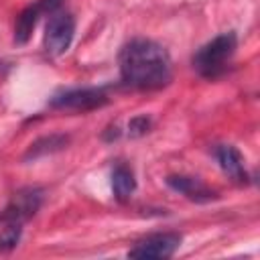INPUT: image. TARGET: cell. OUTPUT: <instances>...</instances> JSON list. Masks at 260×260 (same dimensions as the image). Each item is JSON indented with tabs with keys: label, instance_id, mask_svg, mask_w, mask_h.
<instances>
[{
	"label": "cell",
	"instance_id": "obj_1",
	"mask_svg": "<svg viewBox=\"0 0 260 260\" xmlns=\"http://www.w3.org/2000/svg\"><path fill=\"white\" fill-rule=\"evenodd\" d=\"M118 65L122 81L136 89H160L173 79L167 49L150 39L128 41L120 49Z\"/></svg>",
	"mask_w": 260,
	"mask_h": 260
},
{
	"label": "cell",
	"instance_id": "obj_2",
	"mask_svg": "<svg viewBox=\"0 0 260 260\" xmlns=\"http://www.w3.org/2000/svg\"><path fill=\"white\" fill-rule=\"evenodd\" d=\"M236 49H238L236 32L234 30L221 32L209 43H205L193 55V69L205 79H215L228 69V65L236 55Z\"/></svg>",
	"mask_w": 260,
	"mask_h": 260
},
{
	"label": "cell",
	"instance_id": "obj_3",
	"mask_svg": "<svg viewBox=\"0 0 260 260\" xmlns=\"http://www.w3.org/2000/svg\"><path fill=\"white\" fill-rule=\"evenodd\" d=\"M75 35V18L69 12H61V10H53L47 26H45V49L51 55H61L71 47Z\"/></svg>",
	"mask_w": 260,
	"mask_h": 260
},
{
	"label": "cell",
	"instance_id": "obj_4",
	"mask_svg": "<svg viewBox=\"0 0 260 260\" xmlns=\"http://www.w3.org/2000/svg\"><path fill=\"white\" fill-rule=\"evenodd\" d=\"M108 104V95L104 89L98 87H77V89H65L51 98L49 106L57 110H95Z\"/></svg>",
	"mask_w": 260,
	"mask_h": 260
},
{
	"label": "cell",
	"instance_id": "obj_5",
	"mask_svg": "<svg viewBox=\"0 0 260 260\" xmlns=\"http://www.w3.org/2000/svg\"><path fill=\"white\" fill-rule=\"evenodd\" d=\"M181 246V234L162 232L146 236L144 240L136 242V246L128 252L130 258H171Z\"/></svg>",
	"mask_w": 260,
	"mask_h": 260
},
{
	"label": "cell",
	"instance_id": "obj_6",
	"mask_svg": "<svg viewBox=\"0 0 260 260\" xmlns=\"http://www.w3.org/2000/svg\"><path fill=\"white\" fill-rule=\"evenodd\" d=\"M43 201V191L37 187H28V189H20L18 193H14L12 201L8 203V207L2 213L4 221H18L22 223L24 219L32 217L37 213V209L41 207Z\"/></svg>",
	"mask_w": 260,
	"mask_h": 260
},
{
	"label": "cell",
	"instance_id": "obj_7",
	"mask_svg": "<svg viewBox=\"0 0 260 260\" xmlns=\"http://www.w3.org/2000/svg\"><path fill=\"white\" fill-rule=\"evenodd\" d=\"M57 6H59V0H39V2L30 4V6H26L18 14V18H16V24H14V41L18 45H24L30 39L41 12H53V10H57Z\"/></svg>",
	"mask_w": 260,
	"mask_h": 260
},
{
	"label": "cell",
	"instance_id": "obj_8",
	"mask_svg": "<svg viewBox=\"0 0 260 260\" xmlns=\"http://www.w3.org/2000/svg\"><path fill=\"white\" fill-rule=\"evenodd\" d=\"M167 185L185 195L187 199L195 201V203H209L213 199H217V193L211 191L205 183H201L197 177H187V175H169L167 177Z\"/></svg>",
	"mask_w": 260,
	"mask_h": 260
},
{
	"label": "cell",
	"instance_id": "obj_9",
	"mask_svg": "<svg viewBox=\"0 0 260 260\" xmlns=\"http://www.w3.org/2000/svg\"><path fill=\"white\" fill-rule=\"evenodd\" d=\"M213 154L217 158V165L219 169L236 183H246L248 175H246V169H244V158L240 154L238 148H234L232 144H217L213 148Z\"/></svg>",
	"mask_w": 260,
	"mask_h": 260
},
{
	"label": "cell",
	"instance_id": "obj_10",
	"mask_svg": "<svg viewBox=\"0 0 260 260\" xmlns=\"http://www.w3.org/2000/svg\"><path fill=\"white\" fill-rule=\"evenodd\" d=\"M134 191H136L134 171L128 165L118 162L112 169V193H114V197L118 201H128Z\"/></svg>",
	"mask_w": 260,
	"mask_h": 260
},
{
	"label": "cell",
	"instance_id": "obj_11",
	"mask_svg": "<svg viewBox=\"0 0 260 260\" xmlns=\"http://www.w3.org/2000/svg\"><path fill=\"white\" fill-rule=\"evenodd\" d=\"M69 142V138L65 134H51V136H45V138H39L37 142H32L28 146V150L24 152V160H35L39 156H45V154H53L61 148H65Z\"/></svg>",
	"mask_w": 260,
	"mask_h": 260
},
{
	"label": "cell",
	"instance_id": "obj_12",
	"mask_svg": "<svg viewBox=\"0 0 260 260\" xmlns=\"http://www.w3.org/2000/svg\"><path fill=\"white\" fill-rule=\"evenodd\" d=\"M22 228L18 221H8V225L0 232V252H10L20 242Z\"/></svg>",
	"mask_w": 260,
	"mask_h": 260
},
{
	"label": "cell",
	"instance_id": "obj_13",
	"mask_svg": "<svg viewBox=\"0 0 260 260\" xmlns=\"http://www.w3.org/2000/svg\"><path fill=\"white\" fill-rule=\"evenodd\" d=\"M150 128V118L148 116H134L130 122H128V134L132 138H138V136H144Z\"/></svg>",
	"mask_w": 260,
	"mask_h": 260
}]
</instances>
